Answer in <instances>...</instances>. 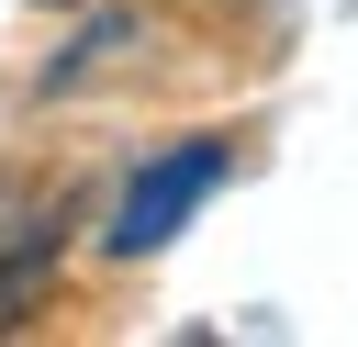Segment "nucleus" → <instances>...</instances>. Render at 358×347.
<instances>
[{
	"label": "nucleus",
	"mask_w": 358,
	"mask_h": 347,
	"mask_svg": "<svg viewBox=\"0 0 358 347\" xmlns=\"http://www.w3.org/2000/svg\"><path fill=\"white\" fill-rule=\"evenodd\" d=\"M224 168H235V146L224 134H190V146H168L134 190H123V213H112V257H145V246H168L213 190H224Z\"/></svg>",
	"instance_id": "obj_1"
},
{
	"label": "nucleus",
	"mask_w": 358,
	"mask_h": 347,
	"mask_svg": "<svg viewBox=\"0 0 358 347\" xmlns=\"http://www.w3.org/2000/svg\"><path fill=\"white\" fill-rule=\"evenodd\" d=\"M56 269H67V190L0 179V336L56 291Z\"/></svg>",
	"instance_id": "obj_2"
}]
</instances>
